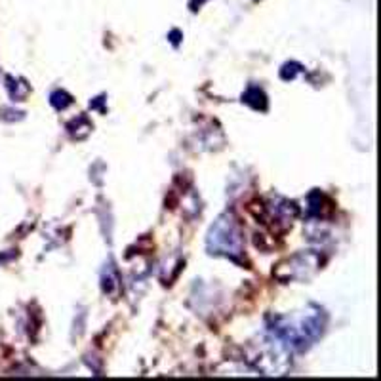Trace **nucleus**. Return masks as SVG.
<instances>
[{"mask_svg":"<svg viewBox=\"0 0 381 381\" xmlns=\"http://www.w3.org/2000/svg\"><path fill=\"white\" fill-rule=\"evenodd\" d=\"M208 250L212 254L237 256L242 250V239L237 221L231 216H221L208 235Z\"/></svg>","mask_w":381,"mask_h":381,"instance_id":"f257e3e1","label":"nucleus"}]
</instances>
